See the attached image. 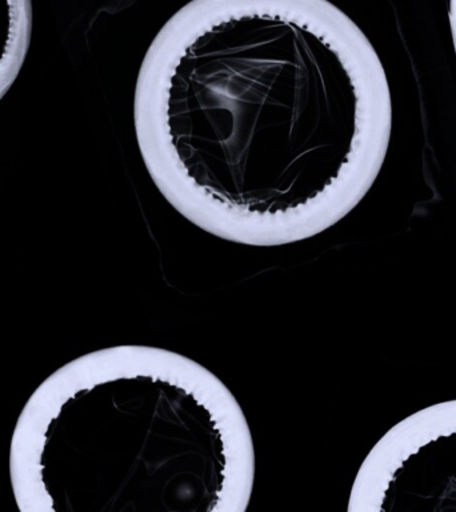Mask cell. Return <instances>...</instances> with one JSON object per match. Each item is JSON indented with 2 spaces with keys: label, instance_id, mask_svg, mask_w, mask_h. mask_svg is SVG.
Returning a JSON list of instances; mask_svg holds the SVG:
<instances>
[{
  "label": "cell",
  "instance_id": "obj_1",
  "mask_svg": "<svg viewBox=\"0 0 456 512\" xmlns=\"http://www.w3.org/2000/svg\"><path fill=\"white\" fill-rule=\"evenodd\" d=\"M134 124L184 219L240 246H288L342 222L374 186L390 83L330 0H190L148 47Z\"/></svg>",
  "mask_w": 456,
  "mask_h": 512
},
{
  "label": "cell",
  "instance_id": "obj_2",
  "mask_svg": "<svg viewBox=\"0 0 456 512\" xmlns=\"http://www.w3.org/2000/svg\"><path fill=\"white\" fill-rule=\"evenodd\" d=\"M255 472L250 424L230 388L147 344L88 352L52 372L10 444L22 512H244Z\"/></svg>",
  "mask_w": 456,
  "mask_h": 512
},
{
  "label": "cell",
  "instance_id": "obj_3",
  "mask_svg": "<svg viewBox=\"0 0 456 512\" xmlns=\"http://www.w3.org/2000/svg\"><path fill=\"white\" fill-rule=\"evenodd\" d=\"M350 512H456V399L386 432L360 464Z\"/></svg>",
  "mask_w": 456,
  "mask_h": 512
},
{
  "label": "cell",
  "instance_id": "obj_4",
  "mask_svg": "<svg viewBox=\"0 0 456 512\" xmlns=\"http://www.w3.org/2000/svg\"><path fill=\"white\" fill-rule=\"evenodd\" d=\"M31 35V0H0V100L22 70Z\"/></svg>",
  "mask_w": 456,
  "mask_h": 512
},
{
  "label": "cell",
  "instance_id": "obj_5",
  "mask_svg": "<svg viewBox=\"0 0 456 512\" xmlns=\"http://www.w3.org/2000/svg\"><path fill=\"white\" fill-rule=\"evenodd\" d=\"M448 22H450L452 46L456 58V0H448Z\"/></svg>",
  "mask_w": 456,
  "mask_h": 512
}]
</instances>
